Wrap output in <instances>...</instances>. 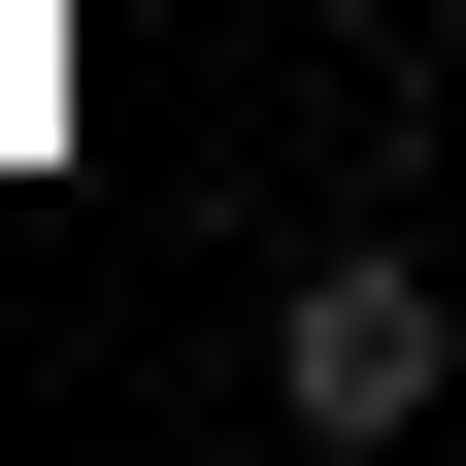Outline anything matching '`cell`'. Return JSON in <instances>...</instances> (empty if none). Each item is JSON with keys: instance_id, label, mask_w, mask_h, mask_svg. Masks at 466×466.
Here are the masks:
<instances>
[{"instance_id": "6da1fadb", "label": "cell", "mask_w": 466, "mask_h": 466, "mask_svg": "<svg viewBox=\"0 0 466 466\" xmlns=\"http://www.w3.org/2000/svg\"><path fill=\"white\" fill-rule=\"evenodd\" d=\"M433 400H466V300L400 267V233H333L300 300H267V433H333V466H367V433H433Z\"/></svg>"}]
</instances>
